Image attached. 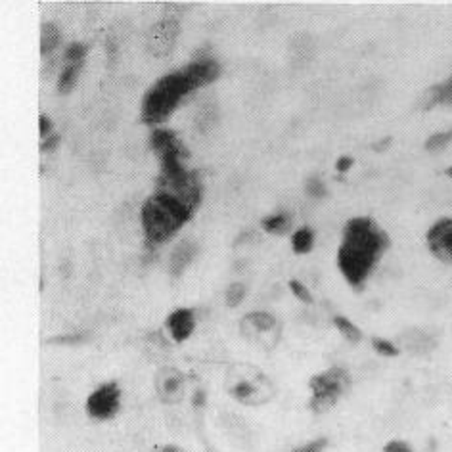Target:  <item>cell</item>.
Here are the masks:
<instances>
[{
    "label": "cell",
    "mask_w": 452,
    "mask_h": 452,
    "mask_svg": "<svg viewBox=\"0 0 452 452\" xmlns=\"http://www.w3.org/2000/svg\"><path fill=\"white\" fill-rule=\"evenodd\" d=\"M261 226L269 234L282 236L284 232H288L289 226H291V215L289 213H278V215L267 216V219H262Z\"/></svg>",
    "instance_id": "obj_15"
},
{
    "label": "cell",
    "mask_w": 452,
    "mask_h": 452,
    "mask_svg": "<svg viewBox=\"0 0 452 452\" xmlns=\"http://www.w3.org/2000/svg\"><path fill=\"white\" fill-rule=\"evenodd\" d=\"M59 42V31L54 23H42L40 27V54H46L54 50Z\"/></svg>",
    "instance_id": "obj_17"
},
{
    "label": "cell",
    "mask_w": 452,
    "mask_h": 452,
    "mask_svg": "<svg viewBox=\"0 0 452 452\" xmlns=\"http://www.w3.org/2000/svg\"><path fill=\"white\" fill-rule=\"evenodd\" d=\"M188 92H192V86L184 77L182 69L165 75L163 79H159L146 92L144 102H142V123L159 124L167 121L170 113L175 112L178 102Z\"/></svg>",
    "instance_id": "obj_3"
},
{
    "label": "cell",
    "mask_w": 452,
    "mask_h": 452,
    "mask_svg": "<svg viewBox=\"0 0 452 452\" xmlns=\"http://www.w3.org/2000/svg\"><path fill=\"white\" fill-rule=\"evenodd\" d=\"M441 88V104H452V75L446 83L439 85Z\"/></svg>",
    "instance_id": "obj_28"
},
{
    "label": "cell",
    "mask_w": 452,
    "mask_h": 452,
    "mask_svg": "<svg viewBox=\"0 0 452 452\" xmlns=\"http://www.w3.org/2000/svg\"><path fill=\"white\" fill-rule=\"evenodd\" d=\"M313 243H315V232L308 228V226L295 230V234L291 236V245H294V251L297 255L308 253L313 249Z\"/></svg>",
    "instance_id": "obj_16"
},
{
    "label": "cell",
    "mask_w": 452,
    "mask_h": 452,
    "mask_svg": "<svg viewBox=\"0 0 452 452\" xmlns=\"http://www.w3.org/2000/svg\"><path fill=\"white\" fill-rule=\"evenodd\" d=\"M389 245L391 240L387 232L370 216H354L345 224L337 251V267L354 291L364 289Z\"/></svg>",
    "instance_id": "obj_1"
},
{
    "label": "cell",
    "mask_w": 452,
    "mask_h": 452,
    "mask_svg": "<svg viewBox=\"0 0 452 452\" xmlns=\"http://www.w3.org/2000/svg\"><path fill=\"white\" fill-rule=\"evenodd\" d=\"M184 77L190 83L192 91H196L199 86L209 85L219 77L221 73V67L216 64L215 59H202V62H194L188 67L182 69Z\"/></svg>",
    "instance_id": "obj_12"
},
{
    "label": "cell",
    "mask_w": 452,
    "mask_h": 452,
    "mask_svg": "<svg viewBox=\"0 0 452 452\" xmlns=\"http://www.w3.org/2000/svg\"><path fill=\"white\" fill-rule=\"evenodd\" d=\"M194 215L190 207L173 197L170 194L158 192L150 196L142 205V226L148 242L163 243L167 242L182 224Z\"/></svg>",
    "instance_id": "obj_2"
},
{
    "label": "cell",
    "mask_w": 452,
    "mask_h": 452,
    "mask_svg": "<svg viewBox=\"0 0 452 452\" xmlns=\"http://www.w3.org/2000/svg\"><path fill=\"white\" fill-rule=\"evenodd\" d=\"M289 289H291L295 297H297V299H301L303 303H308V305L313 303V295H311V291H308V289L299 282V280H291V282H289Z\"/></svg>",
    "instance_id": "obj_26"
},
{
    "label": "cell",
    "mask_w": 452,
    "mask_h": 452,
    "mask_svg": "<svg viewBox=\"0 0 452 452\" xmlns=\"http://www.w3.org/2000/svg\"><path fill=\"white\" fill-rule=\"evenodd\" d=\"M59 144V137H50L46 142L40 144V151H52Z\"/></svg>",
    "instance_id": "obj_32"
},
{
    "label": "cell",
    "mask_w": 452,
    "mask_h": 452,
    "mask_svg": "<svg viewBox=\"0 0 452 452\" xmlns=\"http://www.w3.org/2000/svg\"><path fill=\"white\" fill-rule=\"evenodd\" d=\"M452 140V129L451 131H445V132H435L431 137L427 138L426 142V150L427 151H439L443 150L448 142Z\"/></svg>",
    "instance_id": "obj_21"
},
{
    "label": "cell",
    "mask_w": 452,
    "mask_h": 452,
    "mask_svg": "<svg viewBox=\"0 0 452 452\" xmlns=\"http://www.w3.org/2000/svg\"><path fill=\"white\" fill-rule=\"evenodd\" d=\"M240 332L251 345L261 351H270L278 345L282 328L269 313H249L242 318Z\"/></svg>",
    "instance_id": "obj_6"
},
{
    "label": "cell",
    "mask_w": 452,
    "mask_h": 452,
    "mask_svg": "<svg viewBox=\"0 0 452 452\" xmlns=\"http://www.w3.org/2000/svg\"><path fill=\"white\" fill-rule=\"evenodd\" d=\"M153 452H186L182 451L180 446H175V445H167V446H158Z\"/></svg>",
    "instance_id": "obj_35"
},
{
    "label": "cell",
    "mask_w": 452,
    "mask_h": 452,
    "mask_svg": "<svg viewBox=\"0 0 452 452\" xmlns=\"http://www.w3.org/2000/svg\"><path fill=\"white\" fill-rule=\"evenodd\" d=\"M326 446H328V439H326V437H320V439L311 441V443L299 446V448H294L291 452H322Z\"/></svg>",
    "instance_id": "obj_27"
},
{
    "label": "cell",
    "mask_w": 452,
    "mask_h": 452,
    "mask_svg": "<svg viewBox=\"0 0 452 452\" xmlns=\"http://www.w3.org/2000/svg\"><path fill=\"white\" fill-rule=\"evenodd\" d=\"M150 146L151 150L156 151L159 161L169 158H178L184 161V159L190 156L188 150L182 146V142H180V138L173 131H165V129H158V131L151 132Z\"/></svg>",
    "instance_id": "obj_11"
},
{
    "label": "cell",
    "mask_w": 452,
    "mask_h": 452,
    "mask_svg": "<svg viewBox=\"0 0 452 452\" xmlns=\"http://www.w3.org/2000/svg\"><path fill=\"white\" fill-rule=\"evenodd\" d=\"M167 328L170 330L173 340L178 341V343L188 340L194 332V313L190 308H178L175 313H170L169 318H167Z\"/></svg>",
    "instance_id": "obj_13"
},
{
    "label": "cell",
    "mask_w": 452,
    "mask_h": 452,
    "mask_svg": "<svg viewBox=\"0 0 452 452\" xmlns=\"http://www.w3.org/2000/svg\"><path fill=\"white\" fill-rule=\"evenodd\" d=\"M194 255H196V245H194V243L190 242L180 243V245L177 248V251H175L173 257H170V272H173V276L180 274V272L190 265Z\"/></svg>",
    "instance_id": "obj_14"
},
{
    "label": "cell",
    "mask_w": 452,
    "mask_h": 452,
    "mask_svg": "<svg viewBox=\"0 0 452 452\" xmlns=\"http://www.w3.org/2000/svg\"><path fill=\"white\" fill-rule=\"evenodd\" d=\"M372 347L376 349L380 354H383V357H397V354H399V349L395 347L393 343L387 340H378V337H373Z\"/></svg>",
    "instance_id": "obj_24"
},
{
    "label": "cell",
    "mask_w": 452,
    "mask_h": 452,
    "mask_svg": "<svg viewBox=\"0 0 452 452\" xmlns=\"http://www.w3.org/2000/svg\"><path fill=\"white\" fill-rule=\"evenodd\" d=\"M313 391L311 397V410L316 414L328 412L330 408L337 405V400L347 393L351 387V378L343 368H330L326 372L313 376L308 381Z\"/></svg>",
    "instance_id": "obj_5"
},
{
    "label": "cell",
    "mask_w": 452,
    "mask_h": 452,
    "mask_svg": "<svg viewBox=\"0 0 452 452\" xmlns=\"http://www.w3.org/2000/svg\"><path fill=\"white\" fill-rule=\"evenodd\" d=\"M334 326L340 330L341 334H343V337H347V341H351V343L361 341V337H362L361 330L357 328L353 322L349 320V318H345V316H335Z\"/></svg>",
    "instance_id": "obj_18"
},
{
    "label": "cell",
    "mask_w": 452,
    "mask_h": 452,
    "mask_svg": "<svg viewBox=\"0 0 452 452\" xmlns=\"http://www.w3.org/2000/svg\"><path fill=\"white\" fill-rule=\"evenodd\" d=\"M305 190L311 197H316V199H320V197L326 196V188H324V184H322L320 178H308L307 184H305Z\"/></svg>",
    "instance_id": "obj_25"
},
{
    "label": "cell",
    "mask_w": 452,
    "mask_h": 452,
    "mask_svg": "<svg viewBox=\"0 0 452 452\" xmlns=\"http://www.w3.org/2000/svg\"><path fill=\"white\" fill-rule=\"evenodd\" d=\"M180 33V25L175 18L158 21L156 25L150 27V31L146 35V48L151 56L156 58H165L169 56L173 46L177 42V37Z\"/></svg>",
    "instance_id": "obj_7"
},
{
    "label": "cell",
    "mask_w": 452,
    "mask_h": 452,
    "mask_svg": "<svg viewBox=\"0 0 452 452\" xmlns=\"http://www.w3.org/2000/svg\"><path fill=\"white\" fill-rule=\"evenodd\" d=\"M119 399H121V389L117 383H104L100 386L94 393L86 400V410L92 418L110 419L119 410Z\"/></svg>",
    "instance_id": "obj_8"
},
{
    "label": "cell",
    "mask_w": 452,
    "mask_h": 452,
    "mask_svg": "<svg viewBox=\"0 0 452 452\" xmlns=\"http://www.w3.org/2000/svg\"><path fill=\"white\" fill-rule=\"evenodd\" d=\"M81 66L83 64H77V66H67L62 75H59V81H58V91L62 94H67V92L73 91V86H75V81H77V75L81 71Z\"/></svg>",
    "instance_id": "obj_19"
},
{
    "label": "cell",
    "mask_w": 452,
    "mask_h": 452,
    "mask_svg": "<svg viewBox=\"0 0 452 452\" xmlns=\"http://www.w3.org/2000/svg\"><path fill=\"white\" fill-rule=\"evenodd\" d=\"M243 295H245L243 284H232V286L226 289V305H228V307H238V305L243 301Z\"/></svg>",
    "instance_id": "obj_23"
},
{
    "label": "cell",
    "mask_w": 452,
    "mask_h": 452,
    "mask_svg": "<svg viewBox=\"0 0 452 452\" xmlns=\"http://www.w3.org/2000/svg\"><path fill=\"white\" fill-rule=\"evenodd\" d=\"M354 163V159L353 158H349V156H343V158L337 159V163H335V169H337V173H347L351 167H353Z\"/></svg>",
    "instance_id": "obj_30"
},
{
    "label": "cell",
    "mask_w": 452,
    "mask_h": 452,
    "mask_svg": "<svg viewBox=\"0 0 452 452\" xmlns=\"http://www.w3.org/2000/svg\"><path fill=\"white\" fill-rule=\"evenodd\" d=\"M383 452H412V448L405 441H391V443H387Z\"/></svg>",
    "instance_id": "obj_29"
},
{
    "label": "cell",
    "mask_w": 452,
    "mask_h": 452,
    "mask_svg": "<svg viewBox=\"0 0 452 452\" xmlns=\"http://www.w3.org/2000/svg\"><path fill=\"white\" fill-rule=\"evenodd\" d=\"M81 340H85V335H64V337H56V340H52L54 343H77V341Z\"/></svg>",
    "instance_id": "obj_33"
},
{
    "label": "cell",
    "mask_w": 452,
    "mask_h": 452,
    "mask_svg": "<svg viewBox=\"0 0 452 452\" xmlns=\"http://www.w3.org/2000/svg\"><path fill=\"white\" fill-rule=\"evenodd\" d=\"M50 129H52V121L50 119L46 117V115H40L39 117V132H40V137L45 138L48 132H50Z\"/></svg>",
    "instance_id": "obj_31"
},
{
    "label": "cell",
    "mask_w": 452,
    "mask_h": 452,
    "mask_svg": "<svg viewBox=\"0 0 452 452\" xmlns=\"http://www.w3.org/2000/svg\"><path fill=\"white\" fill-rule=\"evenodd\" d=\"M184 389L186 380L182 372L170 366L159 368V372L156 373V393L165 405H177L178 400H182Z\"/></svg>",
    "instance_id": "obj_9"
},
{
    "label": "cell",
    "mask_w": 452,
    "mask_h": 452,
    "mask_svg": "<svg viewBox=\"0 0 452 452\" xmlns=\"http://www.w3.org/2000/svg\"><path fill=\"white\" fill-rule=\"evenodd\" d=\"M437 104H441V88H439V85L431 86V88H427V91L424 92V96H422V104H419V108H422L424 112H427V110H431V108H435Z\"/></svg>",
    "instance_id": "obj_22"
},
{
    "label": "cell",
    "mask_w": 452,
    "mask_h": 452,
    "mask_svg": "<svg viewBox=\"0 0 452 452\" xmlns=\"http://www.w3.org/2000/svg\"><path fill=\"white\" fill-rule=\"evenodd\" d=\"M224 386L228 393L243 405H265L274 395L272 381L259 368L249 364H236L230 368Z\"/></svg>",
    "instance_id": "obj_4"
},
{
    "label": "cell",
    "mask_w": 452,
    "mask_h": 452,
    "mask_svg": "<svg viewBox=\"0 0 452 452\" xmlns=\"http://www.w3.org/2000/svg\"><path fill=\"white\" fill-rule=\"evenodd\" d=\"M446 175H448V177H452V167H448V169H446Z\"/></svg>",
    "instance_id": "obj_37"
},
{
    "label": "cell",
    "mask_w": 452,
    "mask_h": 452,
    "mask_svg": "<svg viewBox=\"0 0 452 452\" xmlns=\"http://www.w3.org/2000/svg\"><path fill=\"white\" fill-rule=\"evenodd\" d=\"M391 142H393V140H391V138H389V137L383 138V140H380L378 144H373V146H372V150H373V151H383V150H387V148L391 146Z\"/></svg>",
    "instance_id": "obj_34"
},
{
    "label": "cell",
    "mask_w": 452,
    "mask_h": 452,
    "mask_svg": "<svg viewBox=\"0 0 452 452\" xmlns=\"http://www.w3.org/2000/svg\"><path fill=\"white\" fill-rule=\"evenodd\" d=\"M204 399H205V395L199 391V393L194 397V405H196V407H202V405H204Z\"/></svg>",
    "instance_id": "obj_36"
},
{
    "label": "cell",
    "mask_w": 452,
    "mask_h": 452,
    "mask_svg": "<svg viewBox=\"0 0 452 452\" xmlns=\"http://www.w3.org/2000/svg\"><path fill=\"white\" fill-rule=\"evenodd\" d=\"M88 52V46L81 45V42H73L71 46H67L66 50V62L67 66H77V64H83V58Z\"/></svg>",
    "instance_id": "obj_20"
},
{
    "label": "cell",
    "mask_w": 452,
    "mask_h": 452,
    "mask_svg": "<svg viewBox=\"0 0 452 452\" xmlns=\"http://www.w3.org/2000/svg\"><path fill=\"white\" fill-rule=\"evenodd\" d=\"M427 248L433 257L452 265V219H441L427 230Z\"/></svg>",
    "instance_id": "obj_10"
}]
</instances>
